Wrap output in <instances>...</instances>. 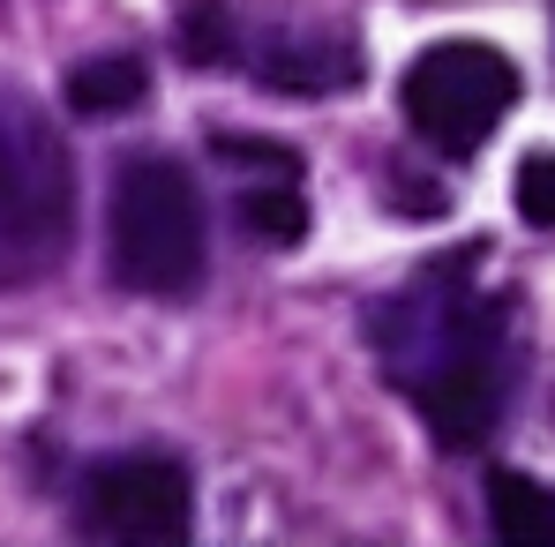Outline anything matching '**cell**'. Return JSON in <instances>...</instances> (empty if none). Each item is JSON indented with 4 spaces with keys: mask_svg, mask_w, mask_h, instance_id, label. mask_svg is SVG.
Masks as SVG:
<instances>
[{
    "mask_svg": "<svg viewBox=\"0 0 555 547\" xmlns=\"http://www.w3.org/2000/svg\"><path fill=\"white\" fill-rule=\"evenodd\" d=\"M518 300L480 292V240L421 263L369 308V346L390 390L413 398L436 451H488L518 398Z\"/></svg>",
    "mask_w": 555,
    "mask_h": 547,
    "instance_id": "6da1fadb",
    "label": "cell"
},
{
    "mask_svg": "<svg viewBox=\"0 0 555 547\" xmlns=\"http://www.w3.org/2000/svg\"><path fill=\"white\" fill-rule=\"evenodd\" d=\"M105 271L143 300H181L210 271V210L181 158L135 151L105 187Z\"/></svg>",
    "mask_w": 555,
    "mask_h": 547,
    "instance_id": "7a4b0ae2",
    "label": "cell"
},
{
    "mask_svg": "<svg viewBox=\"0 0 555 547\" xmlns=\"http://www.w3.org/2000/svg\"><path fill=\"white\" fill-rule=\"evenodd\" d=\"M76 151L30 97L0 91V285H38L76 248Z\"/></svg>",
    "mask_w": 555,
    "mask_h": 547,
    "instance_id": "3957f363",
    "label": "cell"
},
{
    "mask_svg": "<svg viewBox=\"0 0 555 547\" xmlns=\"http://www.w3.org/2000/svg\"><path fill=\"white\" fill-rule=\"evenodd\" d=\"M398 105H405V128L436 158H480L488 135L503 128V113L518 105V68H511V53H495L480 38H443L405 68Z\"/></svg>",
    "mask_w": 555,
    "mask_h": 547,
    "instance_id": "277c9868",
    "label": "cell"
},
{
    "mask_svg": "<svg viewBox=\"0 0 555 547\" xmlns=\"http://www.w3.org/2000/svg\"><path fill=\"white\" fill-rule=\"evenodd\" d=\"M76 533L113 547H173L195 533V480L166 451H120L83 472L76 487Z\"/></svg>",
    "mask_w": 555,
    "mask_h": 547,
    "instance_id": "5b68a950",
    "label": "cell"
},
{
    "mask_svg": "<svg viewBox=\"0 0 555 547\" xmlns=\"http://www.w3.org/2000/svg\"><path fill=\"white\" fill-rule=\"evenodd\" d=\"M241 68L263 83V91L285 97H331L361 83V45L331 23H278L263 38L241 45Z\"/></svg>",
    "mask_w": 555,
    "mask_h": 547,
    "instance_id": "8992f818",
    "label": "cell"
},
{
    "mask_svg": "<svg viewBox=\"0 0 555 547\" xmlns=\"http://www.w3.org/2000/svg\"><path fill=\"white\" fill-rule=\"evenodd\" d=\"M233 225H241L256 248H293V240L308 233L300 173H241V181H233Z\"/></svg>",
    "mask_w": 555,
    "mask_h": 547,
    "instance_id": "52a82bcc",
    "label": "cell"
},
{
    "mask_svg": "<svg viewBox=\"0 0 555 547\" xmlns=\"http://www.w3.org/2000/svg\"><path fill=\"white\" fill-rule=\"evenodd\" d=\"M488 533L503 547H555V487L518 465H495L488 472Z\"/></svg>",
    "mask_w": 555,
    "mask_h": 547,
    "instance_id": "ba28073f",
    "label": "cell"
},
{
    "mask_svg": "<svg viewBox=\"0 0 555 547\" xmlns=\"http://www.w3.org/2000/svg\"><path fill=\"white\" fill-rule=\"evenodd\" d=\"M151 91V68L135 61V53H91V61H76L68 68V113H83V120H105V113H135Z\"/></svg>",
    "mask_w": 555,
    "mask_h": 547,
    "instance_id": "9c48e42d",
    "label": "cell"
},
{
    "mask_svg": "<svg viewBox=\"0 0 555 547\" xmlns=\"http://www.w3.org/2000/svg\"><path fill=\"white\" fill-rule=\"evenodd\" d=\"M173 45H181L188 68H241V45H248V30H241L233 0H181Z\"/></svg>",
    "mask_w": 555,
    "mask_h": 547,
    "instance_id": "30bf717a",
    "label": "cell"
},
{
    "mask_svg": "<svg viewBox=\"0 0 555 547\" xmlns=\"http://www.w3.org/2000/svg\"><path fill=\"white\" fill-rule=\"evenodd\" d=\"M210 158L241 181V173H300V151H285V143H271V135H210Z\"/></svg>",
    "mask_w": 555,
    "mask_h": 547,
    "instance_id": "8fae6325",
    "label": "cell"
},
{
    "mask_svg": "<svg viewBox=\"0 0 555 547\" xmlns=\"http://www.w3.org/2000/svg\"><path fill=\"white\" fill-rule=\"evenodd\" d=\"M518 218L533 225V233H555V151H533L526 166H518Z\"/></svg>",
    "mask_w": 555,
    "mask_h": 547,
    "instance_id": "7c38bea8",
    "label": "cell"
}]
</instances>
